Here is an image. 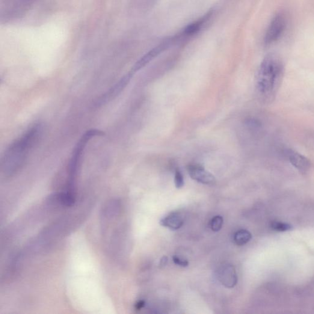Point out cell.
Returning a JSON list of instances; mask_svg holds the SVG:
<instances>
[{
    "mask_svg": "<svg viewBox=\"0 0 314 314\" xmlns=\"http://www.w3.org/2000/svg\"><path fill=\"white\" fill-rule=\"evenodd\" d=\"M41 131L39 124L33 126L9 147L2 160V169L5 175H13L22 167Z\"/></svg>",
    "mask_w": 314,
    "mask_h": 314,
    "instance_id": "6da1fadb",
    "label": "cell"
},
{
    "mask_svg": "<svg viewBox=\"0 0 314 314\" xmlns=\"http://www.w3.org/2000/svg\"><path fill=\"white\" fill-rule=\"evenodd\" d=\"M283 67L279 59L274 56L266 57L260 67L257 87L261 93L273 95L279 84Z\"/></svg>",
    "mask_w": 314,
    "mask_h": 314,
    "instance_id": "7a4b0ae2",
    "label": "cell"
},
{
    "mask_svg": "<svg viewBox=\"0 0 314 314\" xmlns=\"http://www.w3.org/2000/svg\"><path fill=\"white\" fill-rule=\"evenodd\" d=\"M104 133L100 130H90L85 132L79 139L75 149L73 150L72 159H71L69 170H68V180L66 193L71 195H75V183L77 174H78V167L81 161L83 151L84 150L86 145L91 138L98 136H103Z\"/></svg>",
    "mask_w": 314,
    "mask_h": 314,
    "instance_id": "3957f363",
    "label": "cell"
},
{
    "mask_svg": "<svg viewBox=\"0 0 314 314\" xmlns=\"http://www.w3.org/2000/svg\"><path fill=\"white\" fill-rule=\"evenodd\" d=\"M286 27V19L282 14H278L272 19L266 33L265 42L266 44L277 41L282 36Z\"/></svg>",
    "mask_w": 314,
    "mask_h": 314,
    "instance_id": "277c9868",
    "label": "cell"
},
{
    "mask_svg": "<svg viewBox=\"0 0 314 314\" xmlns=\"http://www.w3.org/2000/svg\"><path fill=\"white\" fill-rule=\"evenodd\" d=\"M171 43V40H166L164 42H163L159 46L154 47L153 49L148 52L146 54H145L143 57L139 59V60L136 62L134 66H133L131 72L133 74L138 72L139 70L142 69L145 66L149 63L151 61L153 60L159 54H161L162 52L167 49L169 46H170Z\"/></svg>",
    "mask_w": 314,
    "mask_h": 314,
    "instance_id": "5b68a950",
    "label": "cell"
},
{
    "mask_svg": "<svg viewBox=\"0 0 314 314\" xmlns=\"http://www.w3.org/2000/svg\"><path fill=\"white\" fill-rule=\"evenodd\" d=\"M187 171L192 179L203 184L214 185L216 182L215 177L200 165H190Z\"/></svg>",
    "mask_w": 314,
    "mask_h": 314,
    "instance_id": "8992f818",
    "label": "cell"
},
{
    "mask_svg": "<svg viewBox=\"0 0 314 314\" xmlns=\"http://www.w3.org/2000/svg\"><path fill=\"white\" fill-rule=\"evenodd\" d=\"M218 278L220 282L228 289H232L238 282L235 266L231 264H225L218 270Z\"/></svg>",
    "mask_w": 314,
    "mask_h": 314,
    "instance_id": "52a82bcc",
    "label": "cell"
},
{
    "mask_svg": "<svg viewBox=\"0 0 314 314\" xmlns=\"http://www.w3.org/2000/svg\"><path fill=\"white\" fill-rule=\"evenodd\" d=\"M133 75L134 74L130 72L127 75L124 76L110 90L101 97L99 101V104L103 105V104L109 102V101L114 99L115 97L118 96L123 90L124 88L127 87V85H128Z\"/></svg>",
    "mask_w": 314,
    "mask_h": 314,
    "instance_id": "ba28073f",
    "label": "cell"
},
{
    "mask_svg": "<svg viewBox=\"0 0 314 314\" xmlns=\"http://www.w3.org/2000/svg\"><path fill=\"white\" fill-rule=\"evenodd\" d=\"M184 221L182 216L178 212L171 213L167 217L162 219L161 225L172 230H177L182 227Z\"/></svg>",
    "mask_w": 314,
    "mask_h": 314,
    "instance_id": "9c48e42d",
    "label": "cell"
},
{
    "mask_svg": "<svg viewBox=\"0 0 314 314\" xmlns=\"http://www.w3.org/2000/svg\"><path fill=\"white\" fill-rule=\"evenodd\" d=\"M251 233L246 230H240L233 236V241L236 245L241 246L250 241Z\"/></svg>",
    "mask_w": 314,
    "mask_h": 314,
    "instance_id": "30bf717a",
    "label": "cell"
},
{
    "mask_svg": "<svg viewBox=\"0 0 314 314\" xmlns=\"http://www.w3.org/2000/svg\"><path fill=\"white\" fill-rule=\"evenodd\" d=\"M290 159L292 164L299 170L305 171L309 167V163L307 160L301 156L300 154L293 152L290 154Z\"/></svg>",
    "mask_w": 314,
    "mask_h": 314,
    "instance_id": "8fae6325",
    "label": "cell"
},
{
    "mask_svg": "<svg viewBox=\"0 0 314 314\" xmlns=\"http://www.w3.org/2000/svg\"><path fill=\"white\" fill-rule=\"evenodd\" d=\"M211 13H208L206 14V16H204L202 19H201L199 20H198L196 22L192 23V24L186 26L184 31L185 34L188 35H192L196 34V33L200 30L201 26H203L206 20L209 19V17L211 16Z\"/></svg>",
    "mask_w": 314,
    "mask_h": 314,
    "instance_id": "7c38bea8",
    "label": "cell"
},
{
    "mask_svg": "<svg viewBox=\"0 0 314 314\" xmlns=\"http://www.w3.org/2000/svg\"><path fill=\"white\" fill-rule=\"evenodd\" d=\"M224 219L221 215H217L213 217L210 222V227L213 232H217L220 231L223 226Z\"/></svg>",
    "mask_w": 314,
    "mask_h": 314,
    "instance_id": "4fadbf2b",
    "label": "cell"
},
{
    "mask_svg": "<svg viewBox=\"0 0 314 314\" xmlns=\"http://www.w3.org/2000/svg\"><path fill=\"white\" fill-rule=\"evenodd\" d=\"M271 228L272 230L277 231V232H287V231H290L293 229L292 225L279 222H272L271 224Z\"/></svg>",
    "mask_w": 314,
    "mask_h": 314,
    "instance_id": "5bb4252c",
    "label": "cell"
},
{
    "mask_svg": "<svg viewBox=\"0 0 314 314\" xmlns=\"http://www.w3.org/2000/svg\"><path fill=\"white\" fill-rule=\"evenodd\" d=\"M174 183L177 189H181L184 185V179L183 174L179 170H177L174 175Z\"/></svg>",
    "mask_w": 314,
    "mask_h": 314,
    "instance_id": "9a60e30c",
    "label": "cell"
},
{
    "mask_svg": "<svg viewBox=\"0 0 314 314\" xmlns=\"http://www.w3.org/2000/svg\"><path fill=\"white\" fill-rule=\"evenodd\" d=\"M173 261L176 265L181 266V267H186V266H188L189 265L187 260L182 259L181 258L177 256H174L173 257Z\"/></svg>",
    "mask_w": 314,
    "mask_h": 314,
    "instance_id": "2e32d148",
    "label": "cell"
},
{
    "mask_svg": "<svg viewBox=\"0 0 314 314\" xmlns=\"http://www.w3.org/2000/svg\"><path fill=\"white\" fill-rule=\"evenodd\" d=\"M145 306V302L144 301H139L136 305V309H141Z\"/></svg>",
    "mask_w": 314,
    "mask_h": 314,
    "instance_id": "e0dca14e",
    "label": "cell"
},
{
    "mask_svg": "<svg viewBox=\"0 0 314 314\" xmlns=\"http://www.w3.org/2000/svg\"><path fill=\"white\" fill-rule=\"evenodd\" d=\"M167 260L168 259L167 257H164V258H163V259L161 260V265L164 266L167 264Z\"/></svg>",
    "mask_w": 314,
    "mask_h": 314,
    "instance_id": "ac0fdd59",
    "label": "cell"
}]
</instances>
